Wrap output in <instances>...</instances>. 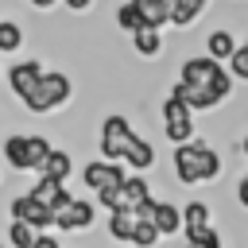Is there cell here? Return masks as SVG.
I'll list each match as a JSON object with an SVG mask.
<instances>
[{
    "label": "cell",
    "mask_w": 248,
    "mask_h": 248,
    "mask_svg": "<svg viewBox=\"0 0 248 248\" xmlns=\"http://www.w3.org/2000/svg\"><path fill=\"white\" fill-rule=\"evenodd\" d=\"M174 174H178V182H186V186L209 182V178L221 174V155H217L209 143H198V140L178 143V147H174Z\"/></svg>",
    "instance_id": "cell-1"
},
{
    "label": "cell",
    "mask_w": 248,
    "mask_h": 248,
    "mask_svg": "<svg viewBox=\"0 0 248 248\" xmlns=\"http://www.w3.org/2000/svg\"><path fill=\"white\" fill-rule=\"evenodd\" d=\"M178 81H182V85H194V89H213L221 101L232 93V74H229L221 62H213L209 54L186 58L182 70H178Z\"/></svg>",
    "instance_id": "cell-2"
},
{
    "label": "cell",
    "mask_w": 248,
    "mask_h": 248,
    "mask_svg": "<svg viewBox=\"0 0 248 248\" xmlns=\"http://www.w3.org/2000/svg\"><path fill=\"white\" fill-rule=\"evenodd\" d=\"M46 155H50V143L43 136H8L4 140V159L16 170H43Z\"/></svg>",
    "instance_id": "cell-3"
},
{
    "label": "cell",
    "mask_w": 248,
    "mask_h": 248,
    "mask_svg": "<svg viewBox=\"0 0 248 248\" xmlns=\"http://www.w3.org/2000/svg\"><path fill=\"white\" fill-rule=\"evenodd\" d=\"M70 93H74V85H70L66 74H43V81L35 85V93H31L23 105H27V112H50V108L66 105Z\"/></svg>",
    "instance_id": "cell-4"
},
{
    "label": "cell",
    "mask_w": 248,
    "mask_h": 248,
    "mask_svg": "<svg viewBox=\"0 0 248 248\" xmlns=\"http://www.w3.org/2000/svg\"><path fill=\"white\" fill-rule=\"evenodd\" d=\"M132 140H136V132L120 112L105 116V124H101V155H105V163H120Z\"/></svg>",
    "instance_id": "cell-5"
},
{
    "label": "cell",
    "mask_w": 248,
    "mask_h": 248,
    "mask_svg": "<svg viewBox=\"0 0 248 248\" xmlns=\"http://www.w3.org/2000/svg\"><path fill=\"white\" fill-rule=\"evenodd\" d=\"M163 132H167V140H170L174 147L194 140V112H190L178 97H167V101H163Z\"/></svg>",
    "instance_id": "cell-6"
},
{
    "label": "cell",
    "mask_w": 248,
    "mask_h": 248,
    "mask_svg": "<svg viewBox=\"0 0 248 248\" xmlns=\"http://www.w3.org/2000/svg\"><path fill=\"white\" fill-rule=\"evenodd\" d=\"M12 221H23V225H31L35 232H43V229L54 225V213H50L46 205H39L31 194H19V198L12 202Z\"/></svg>",
    "instance_id": "cell-7"
},
{
    "label": "cell",
    "mask_w": 248,
    "mask_h": 248,
    "mask_svg": "<svg viewBox=\"0 0 248 248\" xmlns=\"http://www.w3.org/2000/svg\"><path fill=\"white\" fill-rule=\"evenodd\" d=\"M93 217H97V205H93V202H81V198H74L70 205L54 209V229H62V232L89 229V225H93Z\"/></svg>",
    "instance_id": "cell-8"
},
{
    "label": "cell",
    "mask_w": 248,
    "mask_h": 248,
    "mask_svg": "<svg viewBox=\"0 0 248 248\" xmlns=\"http://www.w3.org/2000/svg\"><path fill=\"white\" fill-rule=\"evenodd\" d=\"M43 74H46V70H43V66L35 62V58H31V62H16V66L8 70V81H12V93H16L19 101H27V97L35 93V85L43 81Z\"/></svg>",
    "instance_id": "cell-9"
},
{
    "label": "cell",
    "mask_w": 248,
    "mask_h": 248,
    "mask_svg": "<svg viewBox=\"0 0 248 248\" xmlns=\"http://www.w3.org/2000/svg\"><path fill=\"white\" fill-rule=\"evenodd\" d=\"M81 178H85V186H89V190H97V194H101V190H108V186H120L128 174H124V167H120V163H105V159H101V163H85Z\"/></svg>",
    "instance_id": "cell-10"
},
{
    "label": "cell",
    "mask_w": 248,
    "mask_h": 248,
    "mask_svg": "<svg viewBox=\"0 0 248 248\" xmlns=\"http://www.w3.org/2000/svg\"><path fill=\"white\" fill-rule=\"evenodd\" d=\"M147 221L155 225L159 236H174V232L182 229V209L170 205V202H155V198H151V213H147Z\"/></svg>",
    "instance_id": "cell-11"
},
{
    "label": "cell",
    "mask_w": 248,
    "mask_h": 248,
    "mask_svg": "<svg viewBox=\"0 0 248 248\" xmlns=\"http://www.w3.org/2000/svg\"><path fill=\"white\" fill-rule=\"evenodd\" d=\"M159 4H163V12H167V23H174V27H190V23L205 12L209 0H159Z\"/></svg>",
    "instance_id": "cell-12"
},
{
    "label": "cell",
    "mask_w": 248,
    "mask_h": 248,
    "mask_svg": "<svg viewBox=\"0 0 248 248\" xmlns=\"http://www.w3.org/2000/svg\"><path fill=\"white\" fill-rule=\"evenodd\" d=\"M31 198L39 202V205H46L50 213L54 209H62V205H70L74 198H70V190L62 186V182H50V178H39L35 186H31Z\"/></svg>",
    "instance_id": "cell-13"
},
{
    "label": "cell",
    "mask_w": 248,
    "mask_h": 248,
    "mask_svg": "<svg viewBox=\"0 0 248 248\" xmlns=\"http://www.w3.org/2000/svg\"><path fill=\"white\" fill-rule=\"evenodd\" d=\"M147 198H151V190H147L143 174H128V178H124V186H120V209H132V213H136Z\"/></svg>",
    "instance_id": "cell-14"
},
{
    "label": "cell",
    "mask_w": 248,
    "mask_h": 248,
    "mask_svg": "<svg viewBox=\"0 0 248 248\" xmlns=\"http://www.w3.org/2000/svg\"><path fill=\"white\" fill-rule=\"evenodd\" d=\"M70 170H74V163H70V155H66L62 147H50V155H46V163H43V170H39V178H50V182H62V186H66V178H70Z\"/></svg>",
    "instance_id": "cell-15"
},
{
    "label": "cell",
    "mask_w": 248,
    "mask_h": 248,
    "mask_svg": "<svg viewBox=\"0 0 248 248\" xmlns=\"http://www.w3.org/2000/svg\"><path fill=\"white\" fill-rule=\"evenodd\" d=\"M124 163H128L132 170H147V167L155 163V147H151L143 136H136V140L128 143V151H124Z\"/></svg>",
    "instance_id": "cell-16"
},
{
    "label": "cell",
    "mask_w": 248,
    "mask_h": 248,
    "mask_svg": "<svg viewBox=\"0 0 248 248\" xmlns=\"http://www.w3.org/2000/svg\"><path fill=\"white\" fill-rule=\"evenodd\" d=\"M132 232H136V213H132V209L108 213V236H112V240H128V244H132Z\"/></svg>",
    "instance_id": "cell-17"
},
{
    "label": "cell",
    "mask_w": 248,
    "mask_h": 248,
    "mask_svg": "<svg viewBox=\"0 0 248 248\" xmlns=\"http://www.w3.org/2000/svg\"><path fill=\"white\" fill-rule=\"evenodd\" d=\"M205 50H209V58H213V62H229V58L236 54V43H232V35H229V31H213V35L205 39Z\"/></svg>",
    "instance_id": "cell-18"
},
{
    "label": "cell",
    "mask_w": 248,
    "mask_h": 248,
    "mask_svg": "<svg viewBox=\"0 0 248 248\" xmlns=\"http://www.w3.org/2000/svg\"><path fill=\"white\" fill-rule=\"evenodd\" d=\"M128 4L140 12L143 27H155V31H159V27L167 23V12H163V4H159V0H128Z\"/></svg>",
    "instance_id": "cell-19"
},
{
    "label": "cell",
    "mask_w": 248,
    "mask_h": 248,
    "mask_svg": "<svg viewBox=\"0 0 248 248\" xmlns=\"http://www.w3.org/2000/svg\"><path fill=\"white\" fill-rule=\"evenodd\" d=\"M132 43H136V50H140L143 58H155V54L163 50V35H159L155 27H140V31L132 35Z\"/></svg>",
    "instance_id": "cell-20"
},
{
    "label": "cell",
    "mask_w": 248,
    "mask_h": 248,
    "mask_svg": "<svg viewBox=\"0 0 248 248\" xmlns=\"http://www.w3.org/2000/svg\"><path fill=\"white\" fill-rule=\"evenodd\" d=\"M209 225V205L205 202H186L182 205V229L194 232V229H205Z\"/></svg>",
    "instance_id": "cell-21"
},
{
    "label": "cell",
    "mask_w": 248,
    "mask_h": 248,
    "mask_svg": "<svg viewBox=\"0 0 248 248\" xmlns=\"http://www.w3.org/2000/svg\"><path fill=\"white\" fill-rule=\"evenodd\" d=\"M8 240H12V248H35L39 232H35L31 225H23V221H12V229H8Z\"/></svg>",
    "instance_id": "cell-22"
},
{
    "label": "cell",
    "mask_w": 248,
    "mask_h": 248,
    "mask_svg": "<svg viewBox=\"0 0 248 248\" xmlns=\"http://www.w3.org/2000/svg\"><path fill=\"white\" fill-rule=\"evenodd\" d=\"M19 43H23V31H19V23H12V19H0V54H8V50H19Z\"/></svg>",
    "instance_id": "cell-23"
},
{
    "label": "cell",
    "mask_w": 248,
    "mask_h": 248,
    "mask_svg": "<svg viewBox=\"0 0 248 248\" xmlns=\"http://www.w3.org/2000/svg\"><path fill=\"white\" fill-rule=\"evenodd\" d=\"M155 240H159L155 225H151V221H140V217H136V232H132V244H140V248H155Z\"/></svg>",
    "instance_id": "cell-24"
},
{
    "label": "cell",
    "mask_w": 248,
    "mask_h": 248,
    "mask_svg": "<svg viewBox=\"0 0 248 248\" xmlns=\"http://www.w3.org/2000/svg\"><path fill=\"white\" fill-rule=\"evenodd\" d=\"M116 23H120V27H124V31H132V35H136V31H140V27H143V19H140V12H136V8H132V4H124V8H120V12H116Z\"/></svg>",
    "instance_id": "cell-25"
},
{
    "label": "cell",
    "mask_w": 248,
    "mask_h": 248,
    "mask_svg": "<svg viewBox=\"0 0 248 248\" xmlns=\"http://www.w3.org/2000/svg\"><path fill=\"white\" fill-rule=\"evenodd\" d=\"M229 66H232V70H229L232 78H240V81H248V46H244V43H240V46H236V54L229 58Z\"/></svg>",
    "instance_id": "cell-26"
},
{
    "label": "cell",
    "mask_w": 248,
    "mask_h": 248,
    "mask_svg": "<svg viewBox=\"0 0 248 248\" xmlns=\"http://www.w3.org/2000/svg\"><path fill=\"white\" fill-rule=\"evenodd\" d=\"M236 202L248 209V174H240V182H236Z\"/></svg>",
    "instance_id": "cell-27"
},
{
    "label": "cell",
    "mask_w": 248,
    "mask_h": 248,
    "mask_svg": "<svg viewBox=\"0 0 248 248\" xmlns=\"http://www.w3.org/2000/svg\"><path fill=\"white\" fill-rule=\"evenodd\" d=\"M35 248H62V244H58L54 236H43V232H39V240H35Z\"/></svg>",
    "instance_id": "cell-28"
},
{
    "label": "cell",
    "mask_w": 248,
    "mask_h": 248,
    "mask_svg": "<svg viewBox=\"0 0 248 248\" xmlns=\"http://www.w3.org/2000/svg\"><path fill=\"white\" fill-rule=\"evenodd\" d=\"M93 0H66V8H74V12H85Z\"/></svg>",
    "instance_id": "cell-29"
},
{
    "label": "cell",
    "mask_w": 248,
    "mask_h": 248,
    "mask_svg": "<svg viewBox=\"0 0 248 248\" xmlns=\"http://www.w3.org/2000/svg\"><path fill=\"white\" fill-rule=\"evenodd\" d=\"M31 4H35V8H50L54 0H31Z\"/></svg>",
    "instance_id": "cell-30"
},
{
    "label": "cell",
    "mask_w": 248,
    "mask_h": 248,
    "mask_svg": "<svg viewBox=\"0 0 248 248\" xmlns=\"http://www.w3.org/2000/svg\"><path fill=\"white\" fill-rule=\"evenodd\" d=\"M244 155H248V136H244Z\"/></svg>",
    "instance_id": "cell-31"
},
{
    "label": "cell",
    "mask_w": 248,
    "mask_h": 248,
    "mask_svg": "<svg viewBox=\"0 0 248 248\" xmlns=\"http://www.w3.org/2000/svg\"><path fill=\"white\" fill-rule=\"evenodd\" d=\"M244 46H248V39H244Z\"/></svg>",
    "instance_id": "cell-32"
},
{
    "label": "cell",
    "mask_w": 248,
    "mask_h": 248,
    "mask_svg": "<svg viewBox=\"0 0 248 248\" xmlns=\"http://www.w3.org/2000/svg\"><path fill=\"white\" fill-rule=\"evenodd\" d=\"M186 248H190V244H186Z\"/></svg>",
    "instance_id": "cell-33"
},
{
    "label": "cell",
    "mask_w": 248,
    "mask_h": 248,
    "mask_svg": "<svg viewBox=\"0 0 248 248\" xmlns=\"http://www.w3.org/2000/svg\"><path fill=\"white\" fill-rule=\"evenodd\" d=\"M0 248H4V244H0Z\"/></svg>",
    "instance_id": "cell-34"
}]
</instances>
